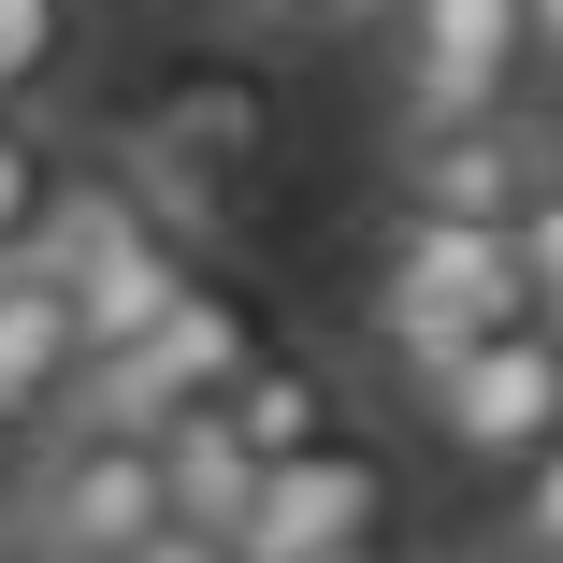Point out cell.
<instances>
[{
	"mask_svg": "<svg viewBox=\"0 0 563 563\" xmlns=\"http://www.w3.org/2000/svg\"><path fill=\"white\" fill-rule=\"evenodd\" d=\"M217 419H232V448L246 463H289V448H318V433H347V405H332V376L318 362H289V347H261L232 390H217Z\"/></svg>",
	"mask_w": 563,
	"mask_h": 563,
	"instance_id": "30bf717a",
	"label": "cell"
},
{
	"mask_svg": "<svg viewBox=\"0 0 563 563\" xmlns=\"http://www.w3.org/2000/svg\"><path fill=\"white\" fill-rule=\"evenodd\" d=\"M506 246H520V289H534V318H563V159L534 174V202L506 217Z\"/></svg>",
	"mask_w": 563,
	"mask_h": 563,
	"instance_id": "7c38bea8",
	"label": "cell"
},
{
	"mask_svg": "<svg viewBox=\"0 0 563 563\" xmlns=\"http://www.w3.org/2000/svg\"><path fill=\"white\" fill-rule=\"evenodd\" d=\"M0 563H30V549H0Z\"/></svg>",
	"mask_w": 563,
	"mask_h": 563,
	"instance_id": "ac0fdd59",
	"label": "cell"
},
{
	"mask_svg": "<svg viewBox=\"0 0 563 563\" xmlns=\"http://www.w3.org/2000/svg\"><path fill=\"white\" fill-rule=\"evenodd\" d=\"M58 188H73V159H58V145H44L30 117H0V261H30V246H44Z\"/></svg>",
	"mask_w": 563,
	"mask_h": 563,
	"instance_id": "8fae6325",
	"label": "cell"
},
{
	"mask_svg": "<svg viewBox=\"0 0 563 563\" xmlns=\"http://www.w3.org/2000/svg\"><path fill=\"white\" fill-rule=\"evenodd\" d=\"M506 318H534V289H520V246L492 232V217H390L376 232V303H362V332L390 347V376L419 390L433 362H463L477 332H506Z\"/></svg>",
	"mask_w": 563,
	"mask_h": 563,
	"instance_id": "6da1fadb",
	"label": "cell"
},
{
	"mask_svg": "<svg viewBox=\"0 0 563 563\" xmlns=\"http://www.w3.org/2000/svg\"><path fill=\"white\" fill-rule=\"evenodd\" d=\"M520 0H405V117H492L520 101Z\"/></svg>",
	"mask_w": 563,
	"mask_h": 563,
	"instance_id": "ba28073f",
	"label": "cell"
},
{
	"mask_svg": "<svg viewBox=\"0 0 563 563\" xmlns=\"http://www.w3.org/2000/svg\"><path fill=\"white\" fill-rule=\"evenodd\" d=\"M261 347H275V332H261V303H246L232 275H188V289L159 303V332H131V347H101V362L73 376V405H87V419H145V433H159V419L217 405Z\"/></svg>",
	"mask_w": 563,
	"mask_h": 563,
	"instance_id": "3957f363",
	"label": "cell"
},
{
	"mask_svg": "<svg viewBox=\"0 0 563 563\" xmlns=\"http://www.w3.org/2000/svg\"><path fill=\"white\" fill-rule=\"evenodd\" d=\"M232 30H318V15H347V0H217Z\"/></svg>",
	"mask_w": 563,
	"mask_h": 563,
	"instance_id": "5bb4252c",
	"label": "cell"
},
{
	"mask_svg": "<svg viewBox=\"0 0 563 563\" xmlns=\"http://www.w3.org/2000/svg\"><path fill=\"white\" fill-rule=\"evenodd\" d=\"M318 563H390V534H362V549H318Z\"/></svg>",
	"mask_w": 563,
	"mask_h": 563,
	"instance_id": "2e32d148",
	"label": "cell"
},
{
	"mask_svg": "<svg viewBox=\"0 0 563 563\" xmlns=\"http://www.w3.org/2000/svg\"><path fill=\"white\" fill-rule=\"evenodd\" d=\"M419 419H433L448 463L520 477L534 448L563 433V318H506V332H477L463 362H433L419 376Z\"/></svg>",
	"mask_w": 563,
	"mask_h": 563,
	"instance_id": "277c9868",
	"label": "cell"
},
{
	"mask_svg": "<svg viewBox=\"0 0 563 563\" xmlns=\"http://www.w3.org/2000/svg\"><path fill=\"white\" fill-rule=\"evenodd\" d=\"M261 145H275L261 73H174L145 101V188H174V202H232L261 174Z\"/></svg>",
	"mask_w": 563,
	"mask_h": 563,
	"instance_id": "8992f818",
	"label": "cell"
},
{
	"mask_svg": "<svg viewBox=\"0 0 563 563\" xmlns=\"http://www.w3.org/2000/svg\"><path fill=\"white\" fill-rule=\"evenodd\" d=\"M520 44H534V73H563V0H520Z\"/></svg>",
	"mask_w": 563,
	"mask_h": 563,
	"instance_id": "9a60e30c",
	"label": "cell"
},
{
	"mask_svg": "<svg viewBox=\"0 0 563 563\" xmlns=\"http://www.w3.org/2000/svg\"><path fill=\"white\" fill-rule=\"evenodd\" d=\"M506 549H563V433L506 477Z\"/></svg>",
	"mask_w": 563,
	"mask_h": 563,
	"instance_id": "4fadbf2b",
	"label": "cell"
},
{
	"mask_svg": "<svg viewBox=\"0 0 563 563\" xmlns=\"http://www.w3.org/2000/svg\"><path fill=\"white\" fill-rule=\"evenodd\" d=\"M73 376H87L73 289H58L44 261H0V419H15V433H44V419L73 405Z\"/></svg>",
	"mask_w": 563,
	"mask_h": 563,
	"instance_id": "9c48e42d",
	"label": "cell"
},
{
	"mask_svg": "<svg viewBox=\"0 0 563 563\" xmlns=\"http://www.w3.org/2000/svg\"><path fill=\"white\" fill-rule=\"evenodd\" d=\"M390 534V463L362 433H318L289 463H261V492L232 506V563H318V549H362Z\"/></svg>",
	"mask_w": 563,
	"mask_h": 563,
	"instance_id": "5b68a950",
	"label": "cell"
},
{
	"mask_svg": "<svg viewBox=\"0 0 563 563\" xmlns=\"http://www.w3.org/2000/svg\"><path fill=\"white\" fill-rule=\"evenodd\" d=\"M159 520H174L159 433H145V419L58 405L44 448H30V477H15V549H30V563H131Z\"/></svg>",
	"mask_w": 563,
	"mask_h": 563,
	"instance_id": "7a4b0ae2",
	"label": "cell"
},
{
	"mask_svg": "<svg viewBox=\"0 0 563 563\" xmlns=\"http://www.w3.org/2000/svg\"><path fill=\"white\" fill-rule=\"evenodd\" d=\"M477 563H549V549H477Z\"/></svg>",
	"mask_w": 563,
	"mask_h": 563,
	"instance_id": "e0dca14e",
	"label": "cell"
},
{
	"mask_svg": "<svg viewBox=\"0 0 563 563\" xmlns=\"http://www.w3.org/2000/svg\"><path fill=\"white\" fill-rule=\"evenodd\" d=\"M549 563H563V549H549Z\"/></svg>",
	"mask_w": 563,
	"mask_h": 563,
	"instance_id": "d6986e66",
	"label": "cell"
},
{
	"mask_svg": "<svg viewBox=\"0 0 563 563\" xmlns=\"http://www.w3.org/2000/svg\"><path fill=\"white\" fill-rule=\"evenodd\" d=\"M534 174H549V145L520 131V101H492V117H405V202L419 217H506L534 202Z\"/></svg>",
	"mask_w": 563,
	"mask_h": 563,
	"instance_id": "52a82bcc",
	"label": "cell"
}]
</instances>
